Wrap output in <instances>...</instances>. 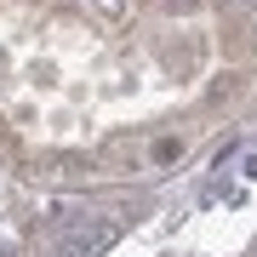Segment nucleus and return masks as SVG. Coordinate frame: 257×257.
Here are the masks:
<instances>
[{"mask_svg": "<svg viewBox=\"0 0 257 257\" xmlns=\"http://www.w3.org/2000/svg\"><path fill=\"white\" fill-rule=\"evenodd\" d=\"M114 234H120V223H114V217H109V223H92V229H69V234H63V246H57V257H97Z\"/></svg>", "mask_w": 257, "mask_h": 257, "instance_id": "f257e3e1", "label": "nucleus"}]
</instances>
